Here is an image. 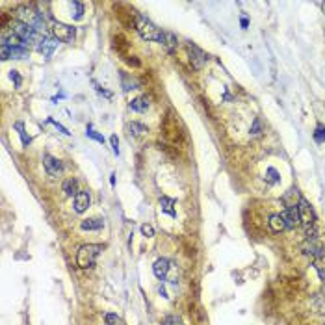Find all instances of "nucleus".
I'll return each instance as SVG.
<instances>
[{"instance_id":"obj_23","label":"nucleus","mask_w":325,"mask_h":325,"mask_svg":"<svg viewBox=\"0 0 325 325\" xmlns=\"http://www.w3.org/2000/svg\"><path fill=\"white\" fill-rule=\"evenodd\" d=\"M314 140L318 141V143H323V141H325V127H323V125H318V127H316Z\"/></svg>"},{"instance_id":"obj_20","label":"nucleus","mask_w":325,"mask_h":325,"mask_svg":"<svg viewBox=\"0 0 325 325\" xmlns=\"http://www.w3.org/2000/svg\"><path fill=\"white\" fill-rule=\"evenodd\" d=\"M162 43L169 52H173L175 49H177V37H175V34H171V32H166V34H164Z\"/></svg>"},{"instance_id":"obj_3","label":"nucleus","mask_w":325,"mask_h":325,"mask_svg":"<svg viewBox=\"0 0 325 325\" xmlns=\"http://www.w3.org/2000/svg\"><path fill=\"white\" fill-rule=\"evenodd\" d=\"M15 15H17L19 23H23V24H26V26H32V28L39 30V26H41V13L35 12L32 6L17 8Z\"/></svg>"},{"instance_id":"obj_19","label":"nucleus","mask_w":325,"mask_h":325,"mask_svg":"<svg viewBox=\"0 0 325 325\" xmlns=\"http://www.w3.org/2000/svg\"><path fill=\"white\" fill-rule=\"evenodd\" d=\"M121 86H123L125 91H130V90H136V88H138V82H136L132 76H129L127 73H121Z\"/></svg>"},{"instance_id":"obj_34","label":"nucleus","mask_w":325,"mask_h":325,"mask_svg":"<svg viewBox=\"0 0 325 325\" xmlns=\"http://www.w3.org/2000/svg\"><path fill=\"white\" fill-rule=\"evenodd\" d=\"M319 6H321V10L325 12V2H323V4H319Z\"/></svg>"},{"instance_id":"obj_26","label":"nucleus","mask_w":325,"mask_h":325,"mask_svg":"<svg viewBox=\"0 0 325 325\" xmlns=\"http://www.w3.org/2000/svg\"><path fill=\"white\" fill-rule=\"evenodd\" d=\"M86 134L90 136V138H93V140H97L99 143H104V138H102L101 134H97L95 130H93V127H91V125L88 127V132H86Z\"/></svg>"},{"instance_id":"obj_25","label":"nucleus","mask_w":325,"mask_h":325,"mask_svg":"<svg viewBox=\"0 0 325 325\" xmlns=\"http://www.w3.org/2000/svg\"><path fill=\"white\" fill-rule=\"evenodd\" d=\"M141 234L145 236V238H152V236H154V227L149 223L141 225Z\"/></svg>"},{"instance_id":"obj_15","label":"nucleus","mask_w":325,"mask_h":325,"mask_svg":"<svg viewBox=\"0 0 325 325\" xmlns=\"http://www.w3.org/2000/svg\"><path fill=\"white\" fill-rule=\"evenodd\" d=\"M102 227H104V221L101 218H88L80 223L82 230H101Z\"/></svg>"},{"instance_id":"obj_5","label":"nucleus","mask_w":325,"mask_h":325,"mask_svg":"<svg viewBox=\"0 0 325 325\" xmlns=\"http://www.w3.org/2000/svg\"><path fill=\"white\" fill-rule=\"evenodd\" d=\"M297 212H299V221H301V225L305 227V230L316 227V214H314L312 207L308 205L307 199H303V197L299 199V202H297Z\"/></svg>"},{"instance_id":"obj_4","label":"nucleus","mask_w":325,"mask_h":325,"mask_svg":"<svg viewBox=\"0 0 325 325\" xmlns=\"http://www.w3.org/2000/svg\"><path fill=\"white\" fill-rule=\"evenodd\" d=\"M51 32H52V37L62 41V43H74V39H76V28H74V26H69V24L52 23Z\"/></svg>"},{"instance_id":"obj_31","label":"nucleus","mask_w":325,"mask_h":325,"mask_svg":"<svg viewBox=\"0 0 325 325\" xmlns=\"http://www.w3.org/2000/svg\"><path fill=\"white\" fill-rule=\"evenodd\" d=\"M110 143H112L113 152H115V154H119V140H117V136H112V138H110Z\"/></svg>"},{"instance_id":"obj_11","label":"nucleus","mask_w":325,"mask_h":325,"mask_svg":"<svg viewBox=\"0 0 325 325\" xmlns=\"http://www.w3.org/2000/svg\"><path fill=\"white\" fill-rule=\"evenodd\" d=\"M282 218H285L286 227H288V229H296L297 225L301 223V221H299V212H297L296 205H292V207L286 208L285 214H282Z\"/></svg>"},{"instance_id":"obj_27","label":"nucleus","mask_w":325,"mask_h":325,"mask_svg":"<svg viewBox=\"0 0 325 325\" xmlns=\"http://www.w3.org/2000/svg\"><path fill=\"white\" fill-rule=\"evenodd\" d=\"M164 325H182V319L177 318V316H168L164 319Z\"/></svg>"},{"instance_id":"obj_7","label":"nucleus","mask_w":325,"mask_h":325,"mask_svg":"<svg viewBox=\"0 0 325 325\" xmlns=\"http://www.w3.org/2000/svg\"><path fill=\"white\" fill-rule=\"evenodd\" d=\"M171 268H173V262H171V260H168V258H158L156 262L152 264V271H154V275H156L160 280L168 279V275H169V271H171Z\"/></svg>"},{"instance_id":"obj_29","label":"nucleus","mask_w":325,"mask_h":325,"mask_svg":"<svg viewBox=\"0 0 325 325\" xmlns=\"http://www.w3.org/2000/svg\"><path fill=\"white\" fill-rule=\"evenodd\" d=\"M268 175H269V177H268V182H269V184H275V182L279 180V177H277V171H275V169L269 168V169H268Z\"/></svg>"},{"instance_id":"obj_10","label":"nucleus","mask_w":325,"mask_h":325,"mask_svg":"<svg viewBox=\"0 0 325 325\" xmlns=\"http://www.w3.org/2000/svg\"><path fill=\"white\" fill-rule=\"evenodd\" d=\"M58 47V39L54 37H43V39L37 41V52H41L45 58H51L52 52L56 51Z\"/></svg>"},{"instance_id":"obj_32","label":"nucleus","mask_w":325,"mask_h":325,"mask_svg":"<svg viewBox=\"0 0 325 325\" xmlns=\"http://www.w3.org/2000/svg\"><path fill=\"white\" fill-rule=\"evenodd\" d=\"M49 123H52V125H54V127H56V129H60V130H62L63 134H65V136H69V130L65 129V127H62V125L58 123V121H54V119H49Z\"/></svg>"},{"instance_id":"obj_22","label":"nucleus","mask_w":325,"mask_h":325,"mask_svg":"<svg viewBox=\"0 0 325 325\" xmlns=\"http://www.w3.org/2000/svg\"><path fill=\"white\" fill-rule=\"evenodd\" d=\"M104 323H106V325H125L123 319L119 318L117 314H113V312H108L106 316H104Z\"/></svg>"},{"instance_id":"obj_16","label":"nucleus","mask_w":325,"mask_h":325,"mask_svg":"<svg viewBox=\"0 0 325 325\" xmlns=\"http://www.w3.org/2000/svg\"><path fill=\"white\" fill-rule=\"evenodd\" d=\"M129 106H130V110H134V112L143 113L149 110V99H147V97H136V99L130 101Z\"/></svg>"},{"instance_id":"obj_18","label":"nucleus","mask_w":325,"mask_h":325,"mask_svg":"<svg viewBox=\"0 0 325 325\" xmlns=\"http://www.w3.org/2000/svg\"><path fill=\"white\" fill-rule=\"evenodd\" d=\"M160 208H162V212L169 214L171 218H177V212H175V199L162 197V199H160Z\"/></svg>"},{"instance_id":"obj_9","label":"nucleus","mask_w":325,"mask_h":325,"mask_svg":"<svg viewBox=\"0 0 325 325\" xmlns=\"http://www.w3.org/2000/svg\"><path fill=\"white\" fill-rule=\"evenodd\" d=\"M43 166H45L47 173L52 175V177H58V175L63 171L62 162H60L58 158L52 156V154H45V156H43Z\"/></svg>"},{"instance_id":"obj_14","label":"nucleus","mask_w":325,"mask_h":325,"mask_svg":"<svg viewBox=\"0 0 325 325\" xmlns=\"http://www.w3.org/2000/svg\"><path fill=\"white\" fill-rule=\"evenodd\" d=\"M314 269L321 280H325V247L314 257Z\"/></svg>"},{"instance_id":"obj_28","label":"nucleus","mask_w":325,"mask_h":325,"mask_svg":"<svg viewBox=\"0 0 325 325\" xmlns=\"http://www.w3.org/2000/svg\"><path fill=\"white\" fill-rule=\"evenodd\" d=\"M73 6L76 8V12H74V19H82V13H84V4H82V2H73Z\"/></svg>"},{"instance_id":"obj_12","label":"nucleus","mask_w":325,"mask_h":325,"mask_svg":"<svg viewBox=\"0 0 325 325\" xmlns=\"http://www.w3.org/2000/svg\"><path fill=\"white\" fill-rule=\"evenodd\" d=\"M268 225H269V229H271V232H275V234H279V232H282L285 229H288L285 218H282V214H271Z\"/></svg>"},{"instance_id":"obj_13","label":"nucleus","mask_w":325,"mask_h":325,"mask_svg":"<svg viewBox=\"0 0 325 325\" xmlns=\"http://www.w3.org/2000/svg\"><path fill=\"white\" fill-rule=\"evenodd\" d=\"M90 205H91V197L88 191H80L78 195L74 197V210L78 214L86 212V210L90 208Z\"/></svg>"},{"instance_id":"obj_2","label":"nucleus","mask_w":325,"mask_h":325,"mask_svg":"<svg viewBox=\"0 0 325 325\" xmlns=\"http://www.w3.org/2000/svg\"><path fill=\"white\" fill-rule=\"evenodd\" d=\"M104 247L99 246V243H86L78 249L76 253V266L82 269H88V268H93L97 264V258L99 255L102 253Z\"/></svg>"},{"instance_id":"obj_21","label":"nucleus","mask_w":325,"mask_h":325,"mask_svg":"<svg viewBox=\"0 0 325 325\" xmlns=\"http://www.w3.org/2000/svg\"><path fill=\"white\" fill-rule=\"evenodd\" d=\"M129 130H130V134L141 136V134H145V132H147V127H145V125H141V123H130Z\"/></svg>"},{"instance_id":"obj_1","label":"nucleus","mask_w":325,"mask_h":325,"mask_svg":"<svg viewBox=\"0 0 325 325\" xmlns=\"http://www.w3.org/2000/svg\"><path fill=\"white\" fill-rule=\"evenodd\" d=\"M136 32L140 34L141 39L145 41H156V43H162L164 41V32H160L156 24L149 21L143 15H138L136 17Z\"/></svg>"},{"instance_id":"obj_33","label":"nucleus","mask_w":325,"mask_h":325,"mask_svg":"<svg viewBox=\"0 0 325 325\" xmlns=\"http://www.w3.org/2000/svg\"><path fill=\"white\" fill-rule=\"evenodd\" d=\"M93 86H95V90L99 91V93H102V95L108 97V99H112V93H110V91H104V90H102V88H101V86L97 84V82H93Z\"/></svg>"},{"instance_id":"obj_24","label":"nucleus","mask_w":325,"mask_h":325,"mask_svg":"<svg viewBox=\"0 0 325 325\" xmlns=\"http://www.w3.org/2000/svg\"><path fill=\"white\" fill-rule=\"evenodd\" d=\"M15 129L19 130V136H21V140H23L24 145H28V143H30V138H28V136H26V132H24L23 123H15Z\"/></svg>"},{"instance_id":"obj_8","label":"nucleus","mask_w":325,"mask_h":325,"mask_svg":"<svg viewBox=\"0 0 325 325\" xmlns=\"http://www.w3.org/2000/svg\"><path fill=\"white\" fill-rule=\"evenodd\" d=\"M188 52H190V62L191 65L195 69H201L205 63H207V56H205V52L199 49V47H195L193 43H188Z\"/></svg>"},{"instance_id":"obj_6","label":"nucleus","mask_w":325,"mask_h":325,"mask_svg":"<svg viewBox=\"0 0 325 325\" xmlns=\"http://www.w3.org/2000/svg\"><path fill=\"white\" fill-rule=\"evenodd\" d=\"M12 30L24 41V43H26V45H28V43H34V41L37 39V30L32 28V26H26V24H23V23L12 24Z\"/></svg>"},{"instance_id":"obj_30","label":"nucleus","mask_w":325,"mask_h":325,"mask_svg":"<svg viewBox=\"0 0 325 325\" xmlns=\"http://www.w3.org/2000/svg\"><path fill=\"white\" fill-rule=\"evenodd\" d=\"M10 78H12L13 82H15V86H17V88H19V86H21V84H23V78L19 76L17 71H10Z\"/></svg>"},{"instance_id":"obj_17","label":"nucleus","mask_w":325,"mask_h":325,"mask_svg":"<svg viewBox=\"0 0 325 325\" xmlns=\"http://www.w3.org/2000/svg\"><path fill=\"white\" fill-rule=\"evenodd\" d=\"M62 190H63V193L67 197H76L80 193L78 191V182H76V179H67L65 182H63V186H62Z\"/></svg>"}]
</instances>
